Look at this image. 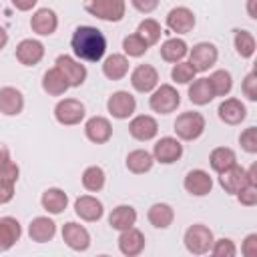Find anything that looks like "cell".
Here are the masks:
<instances>
[{
    "label": "cell",
    "mask_w": 257,
    "mask_h": 257,
    "mask_svg": "<svg viewBox=\"0 0 257 257\" xmlns=\"http://www.w3.org/2000/svg\"><path fill=\"white\" fill-rule=\"evenodd\" d=\"M70 48L78 60L98 62L106 52V36L96 26H78L70 38Z\"/></svg>",
    "instance_id": "cell-1"
},
{
    "label": "cell",
    "mask_w": 257,
    "mask_h": 257,
    "mask_svg": "<svg viewBox=\"0 0 257 257\" xmlns=\"http://www.w3.org/2000/svg\"><path fill=\"white\" fill-rule=\"evenodd\" d=\"M213 241H215L213 231L203 223H195V225L187 227V231L183 235L185 249L191 255H207L213 247Z\"/></svg>",
    "instance_id": "cell-2"
},
{
    "label": "cell",
    "mask_w": 257,
    "mask_h": 257,
    "mask_svg": "<svg viewBox=\"0 0 257 257\" xmlns=\"http://www.w3.org/2000/svg\"><path fill=\"white\" fill-rule=\"evenodd\" d=\"M175 135L179 141H197L203 133H205V116L197 110H187V112H181L177 118H175Z\"/></svg>",
    "instance_id": "cell-3"
},
{
    "label": "cell",
    "mask_w": 257,
    "mask_h": 257,
    "mask_svg": "<svg viewBox=\"0 0 257 257\" xmlns=\"http://www.w3.org/2000/svg\"><path fill=\"white\" fill-rule=\"evenodd\" d=\"M84 10L104 22H120L126 12L124 0H84Z\"/></svg>",
    "instance_id": "cell-4"
},
{
    "label": "cell",
    "mask_w": 257,
    "mask_h": 257,
    "mask_svg": "<svg viewBox=\"0 0 257 257\" xmlns=\"http://www.w3.org/2000/svg\"><path fill=\"white\" fill-rule=\"evenodd\" d=\"M179 104H181V94L173 84H159L149 96L151 110L159 114H171L179 108Z\"/></svg>",
    "instance_id": "cell-5"
},
{
    "label": "cell",
    "mask_w": 257,
    "mask_h": 257,
    "mask_svg": "<svg viewBox=\"0 0 257 257\" xmlns=\"http://www.w3.org/2000/svg\"><path fill=\"white\" fill-rule=\"evenodd\" d=\"M189 62L193 64L195 72H207L213 68L219 60V50L213 42H197L193 48H189Z\"/></svg>",
    "instance_id": "cell-6"
},
{
    "label": "cell",
    "mask_w": 257,
    "mask_h": 257,
    "mask_svg": "<svg viewBox=\"0 0 257 257\" xmlns=\"http://www.w3.org/2000/svg\"><path fill=\"white\" fill-rule=\"evenodd\" d=\"M86 108L78 98H60L54 106V118L56 122L64 126H74L84 120Z\"/></svg>",
    "instance_id": "cell-7"
},
{
    "label": "cell",
    "mask_w": 257,
    "mask_h": 257,
    "mask_svg": "<svg viewBox=\"0 0 257 257\" xmlns=\"http://www.w3.org/2000/svg\"><path fill=\"white\" fill-rule=\"evenodd\" d=\"M54 66L64 74V78L70 84V88H76V86L84 84L88 72H86V66L80 64V60H76V58H72L68 54H60V56H56Z\"/></svg>",
    "instance_id": "cell-8"
},
{
    "label": "cell",
    "mask_w": 257,
    "mask_h": 257,
    "mask_svg": "<svg viewBox=\"0 0 257 257\" xmlns=\"http://www.w3.org/2000/svg\"><path fill=\"white\" fill-rule=\"evenodd\" d=\"M106 110L112 118H118V120H124L128 116L135 114L137 110V98L128 92V90H116L108 96L106 100Z\"/></svg>",
    "instance_id": "cell-9"
},
{
    "label": "cell",
    "mask_w": 257,
    "mask_h": 257,
    "mask_svg": "<svg viewBox=\"0 0 257 257\" xmlns=\"http://www.w3.org/2000/svg\"><path fill=\"white\" fill-rule=\"evenodd\" d=\"M183 157V143L177 137H161L153 147V159L161 165H173Z\"/></svg>",
    "instance_id": "cell-10"
},
{
    "label": "cell",
    "mask_w": 257,
    "mask_h": 257,
    "mask_svg": "<svg viewBox=\"0 0 257 257\" xmlns=\"http://www.w3.org/2000/svg\"><path fill=\"white\" fill-rule=\"evenodd\" d=\"M165 24L171 32L175 34H189L195 24H197V18H195V12L187 6H175L169 10L167 18H165Z\"/></svg>",
    "instance_id": "cell-11"
},
{
    "label": "cell",
    "mask_w": 257,
    "mask_h": 257,
    "mask_svg": "<svg viewBox=\"0 0 257 257\" xmlns=\"http://www.w3.org/2000/svg\"><path fill=\"white\" fill-rule=\"evenodd\" d=\"M131 86L137 92H153L159 86V70L153 64H139L131 72Z\"/></svg>",
    "instance_id": "cell-12"
},
{
    "label": "cell",
    "mask_w": 257,
    "mask_h": 257,
    "mask_svg": "<svg viewBox=\"0 0 257 257\" xmlns=\"http://www.w3.org/2000/svg\"><path fill=\"white\" fill-rule=\"evenodd\" d=\"M60 233H62V241L72 251H86L90 247V233H88V229L84 225L76 223V221L64 223Z\"/></svg>",
    "instance_id": "cell-13"
},
{
    "label": "cell",
    "mask_w": 257,
    "mask_h": 257,
    "mask_svg": "<svg viewBox=\"0 0 257 257\" xmlns=\"http://www.w3.org/2000/svg\"><path fill=\"white\" fill-rule=\"evenodd\" d=\"M128 135L135 141H141V143L153 141L159 135V122L151 114H137L128 122Z\"/></svg>",
    "instance_id": "cell-14"
},
{
    "label": "cell",
    "mask_w": 257,
    "mask_h": 257,
    "mask_svg": "<svg viewBox=\"0 0 257 257\" xmlns=\"http://www.w3.org/2000/svg\"><path fill=\"white\" fill-rule=\"evenodd\" d=\"M14 56L22 66H36L44 58V44L36 38H24L16 44Z\"/></svg>",
    "instance_id": "cell-15"
},
{
    "label": "cell",
    "mask_w": 257,
    "mask_h": 257,
    "mask_svg": "<svg viewBox=\"0 0 257 257\" xmlns=\"http://www.w3.org/2000/svg\"><path fill=\"white\" fill-rule=\"evenodd\" d=\"M74 213L86 223H96L104 215V205L94 195H80L74 201Z\"/></svg>",
    "instance_id": "cell-16"
},
{
    "label": "cell",
    "mask_w": 257,
    "mask_h": 257,
    "mask_svg": "<svg viewBox=\"0 0 257 257\" xmlns=\"http://www.w3.org/2000/svg\"><path fill=\"white\" fill-rule=\"evenodd\" d=\"M183 187L193 197H205L213 191V177L203 169H193L185 175Z\"/></svg>",
    "instance_id": "cell-17"
},
{
    "label": "cell",
    "mask_w": 257,
    "mask_h": 257,
    "mask_svg": "<svg viewBox=\"0 0 257 257\" xmlns=\"http://www.w3.org/2000/svg\"><path fill=\"white\" fill-rule=\"evenodd\" d=\"M116 243H118V251L124 257H137V255H141L145 251L147 239H145L143 231H139L137 227H128V229L120 231Z\"/></svg>",
    "instance_id": "cell-18"
},
{
    "label": "cell",
    "mask_w": 257,
    "mask_h": 257,
    "mask_svg": "<svg viewBox=\"0 0 257 257\" xmlns=\"http://www.w3.org/2000/svg\"><path fill=\"white\" fill-rule=\"evenodd\" d=\"M217 114H219V118L225 124L235 126V124H241L247 118V106L239 98L229 96V98H223L221 100V104L217 106Z\"/></svg>",
    "instance_id": "cell-19"
},
{
    "label": "cell",
    "mask_w": 257,
    "mask_h": 257,
    "mask_svg": "<svg viewBox=\"0 0 257 257\" xmlns=\"http://www.w3.org/2000/svg\"><path fill=\"white\" fill-rule=\"evenodd\" d=\"M84 135L94 145H104L112 139V124L106 116H90L84 122Z\"/></svg>",
    "instance_id": "cell-20"
},
{
    "label": "cell",
    "mask_w": 257,
    "mask_h": 257,
    "mask_svg": "<svg viewBox=\"0 0 257 257\" xmlns=\"http://www.w3.org/2000/svg\"><path fill=\"white\" fill-rule=\"evenodd\" d=\"M30 28L38 36H50L58 28V16L52 8H38L30 16Z\"/></svg>",
    "instance_id": "cell-21"
},
{
    "label": "cell",
    "mask_w": 257,
    "mask_h": 257,
    "mask_svg": "<svg viewBox=\"0 0 257 257\" xmlns=\"http://www.w3.org/2000/svg\"><path fill=\"white\" fill-rule=\"evenodd\" d=\"M54 235H56V223L46 215L34 217L28 225V237L34 243H48L54 239Z\"/></svg>",
    "instance_id": "cell-22"
},
{
    "label": "cell",
    "mask_w": 257,
    "mask_h": 257,
    "mask_svg": "<svg viewBox=\"0 0 257 257\" xmlns=\"http://www.w3.org/2000/svg\"><path fill=\"white\" fill-rule=\"evenodd\" d=\"M219 185H221V189H223L227 195H235L241 187L247 185V173H245V169L235 163V165H231L229 169L221 171V173H219Z\"/></svg>",
    "instance_id": "cell-23"
},
{
    "label": "cell",
    "mask_w": 257,
    "mask_h": 257,
    "mask_svg": "<svg viewBox=\"0 0 257 257\" xmlns=\"http://www.w3.org/2000/svg\"><path fill=\"white\" fill-rule=\"evenodd\" d=\"M24 110V94L16 86L0 88V112L6 116H16Z\"/></svg>",
    "instance_id": "cell-24"
},
{
    "label": "cell",
    "mask_w": 257,
    "mask_h": 257,
    "mask_svg": "<svg viewBox=\"0 0 257 257\" xmlns=\"http://www.w3.org/2000/svg\"><path fill=\"white\" fill-rule=\"evenodd\" d=\"M22 237V225L14 217H0V251L12 249Z\"/></svg>",
    "instance_id": "cell-25"
},
{
    "label": "cell",
    "mask_w": 257,
    "mask_h": 257,
    "mask_svg": "<svg viewBox=\"0 0 257 257\" xmlns=\"http://www.w3.org/2000/svg\"><path fill=\"white\" fill-rule=\"evenodd\" d=\"M40 205H42V209H44L46 213H50V215H60V213H64L66 207H68V195H66L64 189H60V187H50V189H46V191L42 193Z\"/></svg>",
    "instance_id": "cell-26"
},
{
    "label": "cell",
    "mask_w": 257,
    "mask_h": 257,
    "mask_svg": "<svg viewBox=\"0 0 257 257\" xmlns=\"http://www.w3.org/2000/svg\"><path fill=\"white\" fill-rule=\"evenodd\" d=\"M102 74L108 80H122L128 74V56L112 52L102 60Z\"/></svg>",
    "instance_id": "cell-27"
},
{
    "label": "cell",
    "mask_w": 257,
    "mask_h": 257,
    "mask_svg": "<svg viewBox=\"0 0 257 257\" xmlns=\"http://www.w3.org/2000/svg\"><path fill=\"white\" fill-rule=\"evenodd\" d=\"M137 209L131 207V205H116L110 215H108V225L114 229V231H124L128 227H135L137 225Z\"/></svg>",
    "instance_id": "cell-28"
},
{
    "label": "cell",
    "mask_w": 257,
    "mask_h": 257,
    "mask_svg": "<svg viewBox=\"0 0 257 257\" xmlns=\"http://www.w3.org/2000/svg\"><path fill=\"white\" fill-rule=\"evenodd\" d=\"M159 52H161V58H163L165 62L175 64V62L185 60V56L189 54V44H187L183 38L173 36V38H167V40L161 44Z\"/></svg>",
    "instance_id": "cell-29"
},
{
    "label": "cell",
    "mask_w": 257,
    "mask_h": 257,
    "mask_svg": "<svg viewBox=\"0 0 257 257\" xmlns=\"http://www.w3.org/2000/svg\"><path fill=\"white\" fill-rule=\"evenodd\" d=\"M68 88H70V84L66 82L64 74H62L56 66L48 68V70L42 74V90H44L48 96H62Z\"/></svg>",
    "instance_id": "cell-30"
},
{
    "label": "cell",
    "mask_w": 257,
    "mask_h": 257,
    "mask_svg": "<svg viewBox=\"0 0 257 257\" xmlns=\"http://www.w3.org/2000/svg\"><path fill=\"white\" fill-rule=\"evenodd\" d=\"M147 219L155 229H167L175 221V209L169 203H153L147 211Z\"/></svg>",
    "instance_id": "cell-31"
},
{
    "label": "cell",
    "mask_w": 257,
    "mask_h": 257,
    "mask_svg": "<svg viewBox=\"0 0 257 257\" xmlns=\"http://www.w3.org/2000/svg\"><path fill=\"white\" fill-rule=\"evenodd\" d=\"M187 94H189V100L193 104H197V106H205V104H209L215 98V92H213V88H211V84H209V80L205 76L193 78L189 82Z\"/></svg>",
    "instance_id": "cell-32"
},
{
    "label": "cell",
    "mask_w": 257,
    "mask_h": 257,
    "mask_svg": "<svg viewBox=\"0 0 257 257\" xmlns=\"http://www.w3.org/2000/svg\"><path fill=\"white\" fill-rule=\"evenodd\" d=\"M124 165L133 175H145V173H149L153 169L155 159H153V153H149L145 149H135V151H131L126 155Z\"/></svg>",
    "instance_id": "cell-33"
},
{
    "label": "cell",
    "mask_w": 257,
    "mask_h": 257,
    "mask_svg": "<svg viewBox=\"0 0 257 257\" xmlns=\"http://www.w3.org/2000/svg\"><path fill=\"white\" fill-rule=\"evenodd\" d=\"M80 183L82 187L88 191V193H98L104 189V183H106V173L102 167L98 165H90L82 171V177H80Z\"/></svg>",
    "instance_id": "cell-34"
},
{
    "label": "cell",
    "mask_w": 257,
    "mask_h": 257,
    "mask_svg": "<svg viewBox=\"0 0 257 257\" xmlns=\"http://www.w3.org/2000/svg\"><path fill=\"white\" fill-rule=\"evenodd\" d=\"M233 44H235V52L241 56V58H253L255 50H257V42H255V36L249 32V30H243V28H237L235 34H233Z\"/></svg>",
    "instance_id": "cell-35"
},
{
    "label": "cell",
    "mask_w": 257,
    "mask_h": 257,
    "mask_svg": "<svg viewBox=\"0 0 257 257\" xmlns=\"http://www.w3.org/2000/svg\"><path fill=\"white\" fill-rule=\"evenodd\" d=\"M235 163H237V155H235V151L229 149V147H217V149H213L211 155H209V165H211V169H213L217 175H219L221 171L229 169V167L235 165Z\"/></svg>",
    "instance_id": "cell-36"
},
{
    "label": "cell",
    "mask_w": 257,
    "mask_h": 257,
    "mask_svg": "<svg viewBox=\"0 0 257 257\" xmlns=\"http://www.w3.org/2000/svg\"><path fill=\"white\" fill-rule=\"evenodd\" d=\"M207 80H209V84H211L215 96H227V94L233 90V76H231V72L225 70V68L213 70Z\"/></svg>",
    "instance_id": "cell-37"
},
{
    "label": "cell",
    "mask_w": 257,
    "mask_h": 257,
    "mask_svg": "<svg viewBox=\"0 0 257 257\" xmlns=\"http://www.w3.org/2000/svg\"><path fill=\"white\" fill-rule=\"evenodd\" d=\"M161 24L155 20V18H145V20H141L139 22V26H137V34L149 44V46H153V44H157L159 40H161Z\"/></svg>",
    "instance_id": "cell-38"
},
{
    "label": "cell",
    "mask_w": 257,
    "mask_h": 257,
    "mask_svg": "<svg viewBox=\"0 0 257 257\" xmlns=\"http://www.w3.org/2000/svg\"><path fill=\"white\" fill-rule=\"evenodd\" d=\"M122 50H124V56L141 58V56H145V54H147L149 44H147V42H145L137 32H133V34H128V36H124V38H122Z\"/></svg>",
    "instance_id": "cell-39"
},
{
    "label": "cell",
    "mask_w": 257,
    "mask_h": 257,
    "mask_svg": "<svg viewBox=\"0 0 257 257\" xmlns=\"http://www.w3.org/2000/svg\"><path fill=\"white\" fill-rule=\"evenodd\" d=\"M197 76L193 64L189 60H181V62H175L173 68H171V78L177 82V84H189L193 78Z\"/></svg>",
    "instance_id": "cell-40"
},
{
    "label": "cell",
    "mask_w": 257,
    "mask_h": 257,
    "mask_svg": "<svg viewBox=\"0 0 257 257\" xmlns=\"http://www.w3.org/2000/svg\"><path fill=\"white\" fill-rule=\"evenodd\" d=\"M209 253L215 255V257H235L237 255V247H235L233 239L223 237V239H215L213 241V247H211Z\"/></svg>",
    "instance_id": "cell-41"
},
{
    "label": "cell",
    "mask_w": 257,
    "mask_h": 257,
    "mask_svg": "<svg viewBox=\"0 0 257 257\" xmlns=\"http://www.w3.org/2000/svg\"><path fill=\"white\" fill-rule=\"evenodd\" d=\"M18 177H20V167L12 159H6V161L0 163V181L2 183L16 185L18 183Z\"/></svg>",
    "instance_id": "cell-42"
},
{
    "label": "cell",
    "mask_w": 257,
    "mask_h": 257,
    "mask_svg": "<svg viewBox=\"0 0 257 257\" xmlns=\"http://www.w3.org/2000/svg\"><path fill=\"white\" fill-rule=\"evenodd\" d=\"M239 145L245 153L255 155L257 153V126H247L241 135H239Z\"/></svg>",
    "instance_id": "cell-43"
},
{
    "label": "cell",
    "mask_w": 257,
    "mask_h": 257,
    "mask_svg": "<svg viewBox=\"0 0 257 257\" xmlns=\"http://www.w3.org/2000/svg\"><path fill=\"white\" fill-rule=\"evenodd\" d=\"M241 92H243V96L247 100H251V102L257 100V72L255 70L245 74V78L241 82Z\"/></svg>",
    "instance_id": "cell-44"
},
{
    "label": "cell",
    "mask_w": 257,
    "mask_h": 257,
    "mask_svg": "<svg viewBox=\"0 0 257 257\" xmlns=\"http://www.w3.org/2000/svg\"><path fill=\"white\" fill-rule=\"evenodd\" d=\"M237 201L243 207H255L257 205V185H245L235 193Z\"/></svg>",
    "instance_id": "cell-45"
},
{
    "label": "cell",
    "mask_w": 257,
    "mask_h": 257,
    "mask_svg": "<svg viewBox=\"0 0 257 257\" xmlns=\"http://www.w3.org/2000/svg\"><path fill=\"white\" fill-rule=\"evenodd\" d=\"M241 253L245 257H255L257 255V233H249L243 243H241Z\"/></svg>",
    "instance_id": "cell-46"
},
{
    "label": "cell",
    "mask_w": 257,
    "mask_h": 257,
    "mask_svg": "<svg viewBox=\"0 0 257 257\" xmlns=\"http://www.w3.org/2000/svg\"><path fill=\"white\" fill-rule=\"evenodd\" d=\"M131 4H133V8L139 10L141 14H151V12H155V10L159 8L161 0H131Z\"/></svg>",
    "instance_id": "cell-47"
},
{
    "label": "cell",
    "mask_w": 257,
    "mask_h": 257,
    "mask_svg": "<svg viewBox=\"0 0 257 257\" xmlns=\"http://www.w3.org/2000/svg\"><path fill=\"white\" fill-rule=\"evenodd\" d=\"M14 199V185L0 181V205H6Z\"/></svg>",
    "instance_id": "cell-48"
},
{
    "label": "cell",
    "mask_w": 257,
    "mask_h": 257,
    "mask_svg": "<svg viewBox=\"0 0 257 257\" xmlns=\"http://www.w3.org/2000/svg\"><path fill=\"white\" fill-rule=\"evenodd\" d=\"M12 2V6L16 8V10H20V12H28V10H32L36 4H38V0H10Z\"/></svg>",
    "instance_id": "cell-49"
},
{
    "label": "cell",
    "mask_w": 257,
    "mask_h": 257,
    "mask_svg": "<svg viewBox=\"0 0 257 257\" xmlns=\"http://www.w3.org/2000/svg\"><path fill=\"white\" fill-rule=\"evenodd\" d=\"M247 173V185H257V165L253 163L249 169H245Z\"/></svg>",
    "instance_id": "cell-50"
},
{
    "label": "cell",
    "mask_w": 257,
    "mask_h": 257,
    "mask_svg": "<svg viewBox=\"0 0 257 257\" xmlns=\"http://www.w3.org/2000/svg\"><path fill=\"white\" fill-rule=\"evenodd\" d=\"M255 6H257V0H247V14H249V18H257V10H255Z\"/></svg>",
    "instance_id": "cell-51"
},
{
    "label": "cell",
    "mask_w": 257,
    "mask_h": 257,
    "mask_svg": "<svg viewBox=\"0 0 257 257\" xmlns=\"http://www.w3.org/2000/svg\"><path fill=\"white\" fill-rule=\"evenodd\" d=\"M6 159H10V149L4 143H0V163L6 161Z\"/></svg>",
    "instance_id": "cell-52"
},
{
    "label": "cell",
    "mask_w": 257,
    "mask_h": 257,
    "mask_svg": "<svg viewBox=\"0 0 257 257\" xmlns=\"http://www.w3.org/2000/svg\"><path fill=\"white\" fill-rule=\"evenodd\" d=\"M6 44H8V32H6V28L0 26V50H2Z\"/></svg>",
    "instance_id": "cell-53"
}]
</instances>
